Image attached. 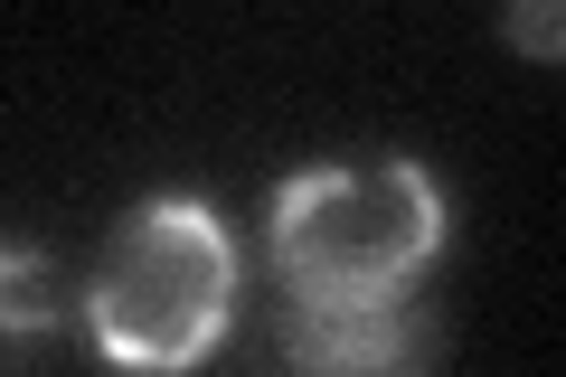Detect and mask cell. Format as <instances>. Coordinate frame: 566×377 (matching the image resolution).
Wrapping results in <instances>:
<instances>
[{
	"mask_svg": "<svg viewBox=\"0 0 566 377\" xmlns=\"http://www.w3.org/2000/svg\"><path fill=\"white\" fill-rule=\"evenodd\" d=\"M274 358H283V377H434V312H424L416 293L368 302V312L283 302Z\"/></svg>",
	"mask_w": 566,
	"mask_h": 377,
	"instance_id": "3957f363",
	"label": "cell"
},
{
	"mask_svg": "<svg viewBox=\"0 0 566 377\" xmlns=\"http://www.w3.org/2000/svg\"><path fill=\"white\" fill-rule=\"evenodd\" d=\"M510 48H528V57H557V48H566V20L547 10V0H520V10H510Z\"/></svg>",
	"mask_w": 566,
	"mask_h": 377,
	"instance_id": "5b68a950",
	"label": "cell"
},
{
	"mask_svg": "<svg viewBox=\"0 0 566 377\" xmlns=\"http://www.w3.org/2000/svg\"><path fill=\"white\" fill-rule=\"evenodd\" d=\"M66 312H76V293H66L57 255H39V245H0V339H39V331H57Z\"/></svg>",
	"mask_w": 566,
	"mask_h": 377,
	"instance_id": "277c9868",
	"label": "cell"
},
{
	"mask_svg": "<svg viewBox=\"0 0 566 377\" xmlns=\"http://www.w3.org/2000/svg\"><path fill=\"white\" fill-rule=\"evenodd\" d=\"M237 237L199 199H142L85 274V331L133 377H189L237 331Z\"/></svg>",
	"mask_w": 566,
	"mask_h": 377,
	"instance_id": "7a4b0ae2",
	"label": "cell"
},
{
	"mask_svg": "<svg viewBox=\"0 0 566 377\" xmlns=\"http://www.w3.org/2000/svg\"><path fill=\"white\" fill-rule=\"evenodd\" d=\"M453 208L424 160H322L274 189L264 218V255H274L283 302L312 312H368V302H406L424 264L444 255Z\"/></svg>",
	"mask_w": 566,
	"mask_h": 377,
	"instance_id": "6da1fadb",
	"label": "cell"
}]
</instances>
